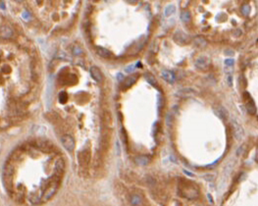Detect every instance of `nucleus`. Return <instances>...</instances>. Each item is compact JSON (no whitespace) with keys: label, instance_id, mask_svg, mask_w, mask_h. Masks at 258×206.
Returning a JSON list of instances; mask_svg holds the SVG:
<instances>
[{"label":"nucleus","instance_id":"f257e3e1","mask_svg":"<svg viewBox=\"0 0 258 206\" xmlns=\"http://www.w3.org/2000/svg\"><path fill=\"white\" fill-rule=\"evenodd\" d=\"M61 143H62V145L65 147L66 150L68 151H73L74 148H75V140L73 138L72 136H70V134H65V136H63L61 137Z\"/></svg>","mask_w":258,"mask_h":206},{"label":"nucleus","instance_id":"f03ea898","mask_svg":"<svg viewBox=\"0 0 258 206\" xmlns=\"http://www.w3.org/2000/svg\"><path fill=\"white\" fill-rule=\"evenodd\" d=\"M232 126H233V131H234V136L236 137V140H242L244 137V131H243V127L240 126V124H237V122H233Z\"/></svg>","mask_w":258,"mask_h":206},{"label":"nucleus","instance_id":"7ed1b4c3","mask_svg":"<svg viewBox=\"0 0 258 206\" xmlns=\"http://www.w3.org/2000/svg\"><path fill=\"white\" fill-rule=\"evenodd\" d=\"M64 169H65V163L63 159H58L56 161L55 166H54V176L58 178H61L63 173H64Z\"/></svg>","mask_w":258,"mask_h":206},{"label":"nucleus","instance_id":"20e7f679","mask_svg":"<svg viewBox=\"0 0 258 206\" xmlns=\"http://www.w3.org/2000/svg\"><path fill=\"white\" fill-rule=\"evenodd\" d=\"M210 63H211V61H210V59L208 58V57L201 56V57H199V58L196 60L195 65H196L197 68L202 69V70H205V69H207V68L209 67Z\"/></svg>","mask_w":258,"mask_h":206},{"label":"nucleus","instance_id":"39448f33","mask_svg":"<svg viewBox=\"0 0 258 206\" xmlns=\"http://www.w3.org/2000/svg\"><path fill=\"white\" fill-rule=\"evenodd\" d=\"M244 95L247 96V98H245L246 100V109H247V112L251 115H254L256 113V107H255V104H254V101L252 100V98L250 97L249 93L245 92Z\"/></svg>","mask_w":258,"mask_h":206},{"label":"nucleus","instance_id":"423d86ee","mask_svg":"<svg viewBox=\"0 0 258 206\" xmlns=\"http://www.w3.org/2000/svg\"><path fill=\"white\" fill-rule=\"evenodd\" d=\"M90 75H91V77L94 79V80H96L97 83L102 82V80H103L102 73L96 66H92L91 68H90Z\"/></svg>","mask_w":258,"mask_h":206},{"label":"nucleus","instance_id":"0eeeda50","mask_svg":"<svg viewBox=\"0 0 258 206\" xmlns=\"http://www.w3.org/2000/svg\"><path fill=\"white\" fill-rule=\"evenodd\" d=\"M161 76L163 79L165 80L166 82H168L169 83H174V82H175V75H174V73L171 72V71H168V70L162 71Z\"/></svg>","mask_w":258,"mask_h":206},{"label":"nucleus","instance_id":"6e6552de","mask_svg":"<svg viewBox=\"0 0 258 206\" xmlns=\"http://www.w3.org/2000/svg\"><path fill=\"white\" fill-rule=\"evenodd\" d=\"M177 94L179 96L183 97V98H186V97H192L193 95H195L196 92H194V89H181Z\"/></svg>","mask_w":258,"mask_h":206},{"label":"nucleus","instance_id":"1a4fd4ad","mask_svg":"<svg viewBox=\"0 0 258 206\" xmlns=\"http://www.w3.org/2000/svg\"><path fill=\"white\" fill-rule=\"evenodd\" d=\"M96 53L98 54L99 56L103 57V58H110V57L112 56L111 52H110L108 49H106L104 47H101V46H96Z\"/></svg>","mask_w":258,"mask_h":206},{"label":"nucleus","instance_id":"9d476101","mask_svg":"<svg viewBox=\"0 0 258 206\" xmlns=\"http://www.w3.org/2000/svg\"><path fill=\"white\" fill-rule=\"evenodd\" d=\"M136 163L139 166H145L149 163V158L146 156H139L136 158Z\"/></svg>","mask_w":258,"mask_h":206},{"label":"nucleus","instance_id":"9b49d317","mask_svg":"<svg viewBox=\"0 0 258 206\" xmlns=\"http://www.w3.org/2000/svg\"><path fill=\"white\" fill-rule=\"evenodd\" d=\"M12 30L8 28V27H4V28L0 29V35L3 36V38H10L12 35Z\"/></svg>","mask_w":258,"mask_h":206},{"label":"nucleus","instance_id":"f8f14e48","mask_svg":"<svg viewBox=\"0 0 258 206\" xmlns=\"http://www.w3.org/2000/svg\"><path fill=\"white\" fill-rule=\"evenodd\" d=\"M175 12H176L175 5L170 4V5H168V6H167V7L165 8V10H164V15H165L166 17H169V16H171V15H173Z\"/></svg>","mask_w":258,"mask_h":206},{"label":"nucleus","instance_id":"ddd939ff","mask_svg":"<svg viewBox=\"0 0 258 206\" xmlns=\"http://www.w3.org/2000/svg\"><path fill=\"white\" fill-rule=\"evenodd\" d=\"M144 78H145V80H147V83H149L151 86H156V83H157L156 79L151 75V74H148V73L145 74Z\"/></svg>","mask_w":258,"mask_h":206},{"label":"nucleus","instance_id":"4468645a","mask_svg":"<svg viewBox=\"0 0 258 206\" xmlns=\"http://www.w3.org/2000/svg\"><path fill=\"white\" fill-rule=\"evenodd\" d=\"M136 77H133V76H130V77H128L127 78V79L125 80V86H127V87H129V86H132V84H133L136 83Z\"/></svg>","mask_w":258,"mask_h":206},{"label":"nucleus","instance_id":"2eb2a0df","mask_svg":"<svg viewBox=\"0 0 258 206\" xmlns=\"http://www.w3.org/2000/svg\"><path fill=\"white\" fill-rule=\"evenodd\" d=\"M181 19L183 20V22H186V23H189L192 19V16H190V13L189 11H184L181 15Z\"/></svg>","mask_w":258,"mask_h":206},{"label":"nucleus","instance_id":"dca6fc26","mask_svg":"<svg viewBox=\"0 0 258 206\" xmlns=\"http://www.w3.org/2000/svg\"><path fill=\"white\" fill-rule=\"evenodd\" d=\"M130 203L133 205H139L142 203V197L139 196V195H133L130 197Z\"/></svg>","mask_w":258,"mask_h":206},{"label":"nucleus","instance_id":"f3484780","mask_svg":"<svg viewBox=\"0 0 258 206\" xmlns=\"http://www.w3.org/2000/svg\"><path fill=\"white\" fill-rule=\"evenodd\" d=\"M216 115L220 119H226L227 118V114H226V110H224L223 108H218L216 111Z\"/></svg>","mask_w":258,"mask_h":206},{"label":"nucleus","instance_id":"a211bd4d","mask_svg":"<svg viewBox=\"0 0 258 206\" xmlns=\"http://www.w3.org/2000/svg\"><path fill=\"white\" fill-rule=\"evenodd\" d=\"M67 98H68V96H67L66 92H62L61 93L59 94V101H60L61 103H65L66 101H67Z\"/></svg>","mask_w":258,"mask_h":206},{"label":"nucleus","instance_id":"6ab92c4d","mask_svg":"<svg viewBox=\"0 0 258 206\" xmlns=\"http://www.w3.org/2000/svg\"><path fill=\"white\" fill-rule=\"evenodd\" d=\"M249 10H250V8H249V6L247 5V4H245V5H243V7H242V11H243V15H245V16H247L249 14Z\"/></svg>","mask_w":258,"mask_h":206},{"label":"nucleus","instance_id":"aec40b11","mask_svg":"<svg viewBox=\"0 0 258 206\" xmlns=\"http://www.w3.org/2000/svg\"><path fill=\"white\" fill-rule=\"evenodd\" d=\"M224 63H225V65L227 67H233V65L234 64V60L232 59V58H229V59H226Z\"/></svg>","mask_w":258,"mask_h":206},{"label":"nucleus","instance_id":"412c9836","mask_svg":"<svg viewBox=\"0 0 258 206\" xmlns=\"http://www.w3.org/2000/svg\"><path fill=\"white\" fill-rule=\"evenodd\" d=\"M74 54H76V55H80V54H82L83 53V50L80 48L79 46H76V47H74Z\"/></svg>","mask_w":258,"mask_h":206},{"label":"nucleus","instance_id":"4be33fe9","mask_svg":"<svg viewBox=\"0 0 258 206\" xmlns=\"http://www.w3.org/2000/svg\"><path fill=\"white\" fill-rule=\"evenodd\" d=\"M129 67H130V68H127V69H126L127 72L130 73V72H133V71L135 70V68H133V67H135V65H132V66H129Z\"/></svg>","mask_w":258,"mask_h":206},{"label":"nucleus","instance_id":"5701e85b","mask_svg":"<svg viewBox=\"0 0 258 206\" xmlns=\"http://www.w3.org/2000/svg\"><path fill=\"white\" fill-rule=\"evenodd\" d=\"M228 82H229V84L230 86H232V77H229V79H228Z\"/></svg>","mask_w":258,"mask_h":206}]
</instances>
